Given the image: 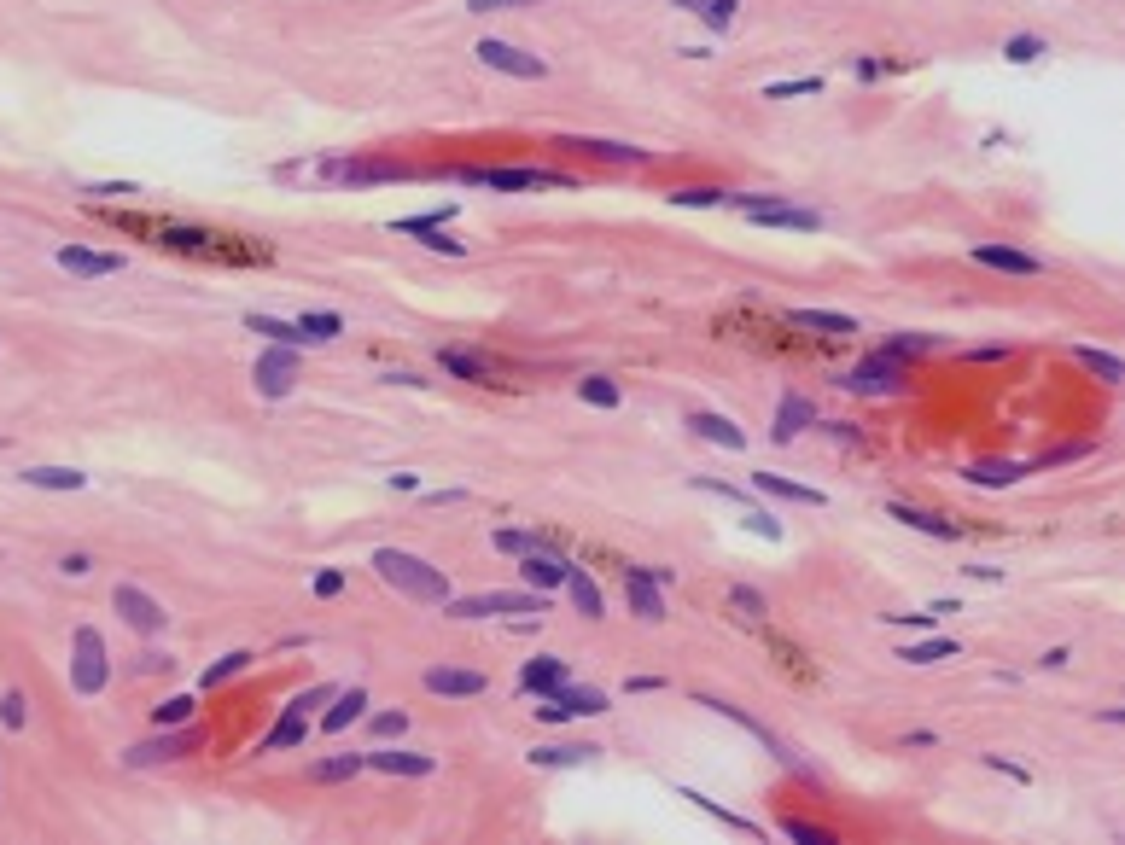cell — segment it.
<instances>
[{"mask_svg": "<svg viewBox=\"0 0 1125 845\" xmlns=\"http://www.w3.org/2000/svg\"><path fill=\"white\" fill-rule=\"evenodd\" d=\"M677 6H688V12H700V6H706V0H677Z\"/></svg>", "mask_w": 1125, "mask_h": 845, "instance_id": "003e7915", "label": "cell"}, {"mask_svg": "<svg viewBox=\"0 0 1125 845\" xmlns=\"http://www.w3.org/2000/svg\"><path fill=\"white\" fill-rule=\"evenodd\" d=\"M1021 473H1032L1026 461H974L962 478H968V484H980V490H1003V484H1015Z\"/></svg>", "mask_w": 1125, "mask_h": 845, "instance_id": "484cf974", "label": "cell"}, {"mask_svg": "<svg viewBox=\"0 0 1125 845\" xmlns=\"http://www.w3.org/2000/svg\"><path fill=\"white\" fill-rule=\"evenodd\" d=\"M560 682H566V659L543 653V659H531V665L519 671V694H554Z\"/></svg>", "mask_w": 1125, "mask_h": 845, "instance_id": "d6986e66", "label": "cell"}, {"mask_svg": "<svg viewBox=\"0 0 1125 845\" xmlns=\"http://www.w3.org/2000/svg\"><path fill=\"white\" fill-rule=\"evenodd\" d=\"M700 706H712V711H717V717H729V723H735V729H747L752 741H758V746H770V752H776V758H793V752H782V741H776V735H770V729H764V723H752V717H747V711H741V706H729V700H706V694H700Z\"/></svg>", "mask_w": 1125, "mask_h": 845, "instance_id": "603a6c76", "label": "cell"}, {"mask_svg": "<svg viewBox=\"0 0 1125 845\" xmlns=\"http://www.w3.org/2000/svg\"><path fill=\"white\" fill-rule=\"evenodd\" d=\"M455 181H467V187H496V193H537V187H548V193H572L578 181L572 175H560V169H537V164H502V169H455Z\"/></svg>", "mask_w": 1125, "mask_h": 845, "instance_id": "3957f363", "label": "cell"}, {"mask_svg": "<svg viewBox=\"0 0 1125 845\" xmlns=\"http://www.w3.org/2000/svg\"><path fill=\"white\" fill-rule=\"evenodd\" d=\"M560 589L572 595V607H578L583 618H601V589L589 583V572H583V566H566V577H560Z\"/></svg>", "mask_w": 1125, "mask_h": 845, "instance_id": "4316f807", "label": "cell"}, {"mask_svg": "<svg viewBox=\"0 0 1125 845\" xmlns=\"http://www.w3.org/2000/svg\"><path fill=\"white\" fill-rule=\"evenodd\" d=\"M892 519L910 525V531H927V537H962V525L939 519V513H921V507H904V502H892Z\"/></svg>", "mask_w": 1125, "mask_h": 845, "instance_id": "4dcf8cb0", "label": "cell"}, {"mask_svg": "<svg viewBox=\"0 0 1125 845\" xmlns=\"http://www.w3.org/2000/svg\"><path fill=\"white\" fill-rule=\"evenodd\" d=\"M490 542H496L502 554H513V560H525V554H543V542L531 537V531H496Z\"/></svg>", "mask_w": 1125, "mask_h": 845, "instance_id": "b9f144b4", "label": "cell"}, {"mask_svg": "<svg viewBox=\"0 0 1125 845\" xmlns=\"http://www.w3.org/2000/svg\"><path fill=\"white\" fill-rule=\"evenodd\" d=\"M723 199H729L723 187H682V193H671L677 210H712V204H723Z\"/></svg>", "mask_w": 1125, "mask_h": 845, "instance_id": "ab89813d", "label": "cell"}, {"mask_svg": "<svg viewBox=\"0 0 1125 845\" xmlns=\"http://www.w3.org/2000/svg\"><path fill=\"white\" fill-rule=\"evenodd\" d=\"M88 193H100V199H135L140 187L135 181H100V187H88Z\"/></svg>", "mask_w": 1125, "mask_h": 845, "instance_id": "680465c9", "label": "cell"}, {"mask_svg": "<svg viewBox=\"0 0 1125 845\" xmlns=\"http://www.w3.org/2000/svg\"><path fill=\"white\" fill-rule=\"evenodd\" d=\"M601 746H583V741H566V746H537L531 752V764L537 770H572V764H589Z\"/></svg>", "mask_w": 1125, "mask_h": 845, "instance_id": "d4e9b609", "label": "cell"}, {"mask_svg": "<svg viewBox=\"0 0 1125 845\" xmlns=\"http://www.w3.org/2000/svg\"><path fill=\"white\" fill-rule=\"evenodd\" d=\"M327 700H333V688L321 682V688H304V694H298V700H292L286 711H304V717H309V711H315V706H327Z\"/></svg>", "mask_w": 1125, "mask_h": 845, "instance_id": "9f6ffc18", "label": "cell"}, {"mask_svg": "<svg viewBox=\"0 0 1125 845\" xmlns=\"http://www.w3.org/2000/svg\"><path fill=\"white\" fill-rule=\"evenodd\" d=\"M881 70H892L887 59H857V76H881Z\"/></svg>", "mask_w": 1125, "mask_h": 845, "instance_id": "03108f58", "label": "cell"}, {"mask_svg": "<svg viewBox=\"0 0 1125 845\" xmlns=\"http://www.w3.org/2000/svg\"><path fill=\"white\" fill-rule=\"evenodd\" d=\"M374 572L385 577V583H397L403 595H414V601H432V607H444L449 601V577L432 572L420 554H403V548H379L374 554Z\"/></svg>", "mask_w": 1125, "mask_h": 845, "instance_id": "7a4b0ae2", "label": "cell"}, {"mask_svg": "<svg viewBox=\"0 0 1125 845\" xmlns=\"http://www.w3.org/2000/svg\"><path fill=\"white\" fill-rule=\"evenodd\" d=\"M787 321H793V327H811V333H822V338H852L857 333L852 315H828V309H787Z\"/></svg>", "mask_w": 1125, "mask_h": 845, "instance_id": "7402d4cb", "label": "cell"}, {"mask_svg": "<svg viewBox=\"0 0 1125 845\" xmlns=\"http://www.w3.org/2000/svg\"><path fill=\"white\" fill-rule=\"evenodd\" d=\"M24 484H35V490H82L88 473H76V467H30Z\"/></svg>", "mask_w": 1125, "mask_h": 845, "instance_id": "836d02e7", "label": "cell"}, {"mask_svg": "<svg viewBox=\"0 0 1125 845\" xmlns=\"http://www.w3.org/2000/svg\"><path fill=\"white\" fill-rule=\"evenodd\" d=\"M688 426H694V432H700L706 443H717V449H735V455L747 449V432H741V426H735L729 414H694Z\"/></svg>", "mask_w": 1125, "mask_h": 845, "instance_id": "44dd1931", "label": "cell"}, {"mask_svg": "<svg viewBox=\"0 0 1125 845\" xmlns=\"http://www.w3.org/2000/svg\"><path fill=\"white\" fill-rule=\"evenodd\" d=\"M560 577H566V560H554V554H525V583H531V589H560Z\"/></svg>", "mask_w": 1125, "mask_h": 845, "instance_id": "e575fe53", "label": "cell"}, {"mask_svg": "<svg viewBox=\"0 0 1125 845\" xmlns=\"http://www.w3.org/2000/svg\"><path fill=\"white\" fill-rule=\"evenodd\" d=\"M624 688H630V694H659V688H665V676H630Z\"/></svg>", "mask_w": 1125, "mask_h": 845, "instance_id": "6125c7cd", "label": "cell"}, {"mask_svg": "<svg viewBox=\"0 0 1125 845\" xmlns=\"http://www.w3.org/2000/svg\"><path fill=\"white\" fill-rule=\"evenodd\" d=\"M560 146H578L589 158H607V164H648L642 146H624V140H560Z\"/></svg>", "mask_w": 1125, "mask_h": 845, "instance_id": "83f0119b", "label": "cell"}, {"mask_svg": "<svg viewBox=\"0 0 1125 845\" xmlns=\"http://www.w3.org/2000/svg\"><path fill=\"white\" fill-rule=\"evenodd\" d=\"M59 572H65V577H82V572H88V554H65V560H59Z\"/></svg>", "mask_w": 1125, "mask_h": 845, "instance_id": "e7e4bbea", "label": "cell"}, {"mask_svg": "<svg viewBox=\"0 0 1125 845\" xmlns=\"http://www.w3.org/2000/svg\"><path fill=\"white\" fill-rule=\"evenodd\" d=\"M735 6H741V0H706V6H700L706 30H712V35H723L729 24H735Z\"/></svg>", "mask_w": 1125, "mask_h": 845, "instance_id": "7dc6e473", "label": "cell"}, {"mask_svg": "<svg viewBox=\"0 0 1125 845\" xmlns=\"http://www.w3.org/2000/svg\"><path fill=\"white\" fill-rule=\"evenodd\" d=\"M974 263H986V269H997V274H1038L1044 269L1038 257H1026L1015 245H974Z\"/></svg>", "mask_w": 1125, "mask_h": 845, "instance_id": "ac0fdd59", "label": "cell"}, {"mask_svg": "<svg viewBox=\"0 0 1125 845\" xmlns=\"http://www.w3.org/2000/svg\"><path fill=\"white\" fill-rule=\"evenodd\" d=\"M111 607L123 612V624H129V630H146V636H152V630H164V607H158L152 595H140L135 583H123V589L111 595Z\"/></svg>", "mask_w": 1125, "mask_h": 845, "instance_id": "4fadbf2b", "label": "cell"}, {"mask_svg": "<svg viewBox=\"0 0 1125 845\" xmlns=\"http://www.w3.org/2000/svg\"><path fill=\"white\" fill-rule=\"evenodd\" d=\"M298 327H304L309 338H339V333H344V321H339V315H327V309H309Z\"/></svg>", "mask_w": 1125, "mask_h": 845, "instance_id": "c3c4849f", "label": "cell"}, {"mask_svg": "<svg viewBox=\"0 0 1125 845\" xmlns=\"http://www.w3.org/2000/svg\"><path fill=\"white\" fill-rule=\"evenodd\" d=\"M682 799H688V805H700V811H706V816H717V822H723V828H735V834H752V840H758V828H752L747 816L723 811V805H717V799H706V793H694V787H682Z\"/></svg>", "mask_w": 1125, "mask_h": 845, "instance_id": "8d00e7d4", "label": "cell"}, {"mask_svg": "<svg viewBox=\"0 0 1125 845\" xmlns=\"http://www.w3.org/2000/svg\"><path fill=\"white\" fill-rule=\"evenodd\" d=\"M694 490H706V496H717V502H735L741 513H752V496L747 490H735V484H723V478H694Z\"/></svg>", "mask_w": 1125, "mask_h": 845, "instance_id": "f6af8a7d", "label": "cell"}, {"mask_svg": "<svg viewBox=\"0 0 1125 845\" xmlns=\"http://www.w3.org/2000/svg\"><path fill=\"white\" fill-rule=\"evenodd\" d=\"M245 327H251V333H263L269 344H292V350H298V344H309V333L298 327V321H274V315H245Z\"/></svg>", "mask_w": 1125, "mask_h": 845, "instance_id": "1f68e13d", "label": "cell"}, {"mask_svg": "<svg viewBox=\"0 0 1125 845\" xmlns=\"http://www.w3.org/2000/svg\"><path fill=\"white\" fill-rule=\"evenodd\" d=\"M356 770H362V758H321V764H315V781H350Z\"/></svg>", "mask_w": 1125, "mask_h": 845, "instance_id": "816d5d0a", "label": "cell"}, {"mask_svg": "<svg viewBox=\"0 0 1125 845\" xmlns=\"http://www.w3.org/2000/svg\"><path fill=\"white\" fill-rule=\"evenodd\" d=\"M105 676H111V665H105V642L94 624H82L76 630V671H70V682H76V694H100Z\"/></svg>", "mask_w": 1125, "mask_h": 845, "instance_id": "9c48e42d", "label": "cell"}, {"mask_svg": "<svg viewBox=\"0 0 1125 845\" xmlns=\"http://www.w3.org/2000/svg\"><path fill=\"white\" fill-rule=\"evenodd\" d=\"M735 210L758 222V228H793V234H817L822 216L805 210V204H782V199H735Z\"/></svg>", "mask_w": 1125, "mask_h": 845, "instance_id": "52a82bcc", "label": "cell"}, {"mask_svg": "<svg viewBox=\"0 0 1125 845\" xmlns=\"http://www.w3.org/2000/svg\"><path fill=\"white\" fill-rule=\"evenodd\" d=\"M473 12H513V6H543V0H467Z\"/></svg>", "mask_w": 1125, "mask_h": 845, "instance_id": "91938a15", "label": "cell"}, {"mask_svg": "<svg viewBox=\"0 0 1125 845\" xmlns=\"http://www.w3.org/2000/svg\"><path fill=\"white\" fill-rule=\"evenodd\" d=\"M444 222H449V210H432V216H397L391 228H397V234H414L426 251H438V257H467V245L449 234Z\"/></svg>", "mask_w": 1125, "mask_h": 845, "instance_id": "30bf717a", "label": "cell"}, {"mask_svg": "<svg viewBox=\"0 0 1125 845\" xmlns=\"http://www.w3.org/2000/svg\"><path fill=\"white\" fill-rule=\"evenodd\" d=\"M304 735H309V717H304V711H286V717H280V723L269 729V741H263V752H280V746H298Z\"/></svg>", "mask_w": 1125, "mask_h": 845, "instance_id": "d590c367", "label": "cell"}, {"mask_svg": "<svg viewBox=\"0 0 1125 845\" xmlns=\"http://www.w3.org/2000/svg\"><path fill=\"white\" fill-rule=\"evenodd\" d=\"M117 228H140V234H164L175 251H199L210 263H269V245H245L228 234H205V228H170V222H146V216H111Z\"/></svg>", "mask_w": 1125, "mask_h": 845, "instance_id": "6da1fadb", "label": "cell"}, {"mask_svg": "<svg viewBox=\"0 0 1125 845\" xmlns=\"http://www.w3.org/2000/svg\"><path fill=\"white\" fill-rule=\"evenodd\" d=\"M624 595H630V612H636V618H648V624L665 618V601H659V583H653L648 566H624Z\"/></svg>", "mask_w": 1125, "mask_h": 845, "instance_id": "5bb4252c", "label": "cell"}, {"mask_svg": "<svg viewBox=\"0 0 1125 845\" xmlns=\"http://www.w3.org/2000/svg\"><path fill=\"white\" fill-rule=\"evenodd\" d=\"M1073 362H1079L1085 373H1096L1102 385H1120V379H1125V362H1120V356H1108V350H1091V344H1073Z\"/></svg>", "mask_w": 1125, "mask_h": 845, "instance_id": "f546056e", "label": "cell"}, {"mask_svg": "<svg viewBox=\"0 0 1125 845\" xmlns=\"http://www.w3.org/2000/svg\"><path fill=\"white\" fill-rule=\"evenodd\" d=\"M478 59L490 70H502V76H519V82H543L548 76V59H537V53H519V47H508V41H478L473 47Z\"/></svg>", "mask_w": 1125, "mask_h": 845, "instance_id": "8fae6325", "label": "cell"}, {"mask_svg": "<svg viewBox=\"0 0 1125 845\" xmlns=\"http://www.w3.org/2000/svg\"><path fill=\"white\" fill-rule=\"evenodd\" d=\"M898 659H910V665H939V659H956V642H951V636H933V642L904 647Z\"/></svg>", "mask_w": 1125, "mask_h": 845, "instance_id": "f35d334b", "label": "cell"}, {"mask_svg": "<svg viewBox=\"0 0 1125 845\" xmlns=\"http://www.w3.org/2000/svg\"><path fill=\"white\" fill-rule=\"evenodd\" d=\"M613 700L601 694V688H578V682H560L554 694H543V706H537V717L543 723H572V717H595V711H607Z\"/></svg>", "mask_w": 1125, "mask_h": 845, "instance_id": "ba28073f", "label": "cell"}, {"mask_svg": "<svg viewBox=\"0 0 1125 845\" xmlns=\"http://www.w3.org/2000/svg\"><path fill=\"white\" fill-rule=\"evenodd\" d=\"M321 181H333V187H379V181H409V164H391V158H321Z\"/></svg>", "mask_w": 1125, "mask_h": 845, "instance_id": "5b68a950", "label": "cell"}, {"mask_svg": "<svg viewBox=\"0 0 1125 845\" xmlns=\"http://www.w3.org/2000/svg\"><path fill=\"white\" fill-rule=\"evenodd\" d=\"M59 269L76 274V280H100V274L123 269V257H117V251H82V245H65V251H59Z\"/></svg>", "mask_w": 1125, "mask_h": 845, "instance_id": "9a60e30c", "label": "cell"}, {"mask_svg": "<svg viewBox=\"0 0 1125 845\" xmlns=\"http://www.w3.org/2000/svg\"><path fill=\"white\" fill-rule=\"evenodd\" d=\"M799 94H822V76H799V82H770L764 100H799Z\"/></svg>", "mask_w": 1125, "mask_h": 845, "instance_id": "bcb514c9", "label": "cell"}, {"mask_svg": "<svg viewBox=\"0 0 1125 845\" xmlns=\"http://www.w3.org/2000/svg\"><path fill=\"white\" fill-rule=\"evenodd\" d=\"M339 589H344L339 572H315V595H339Z\"/></svg>", "mask_w": 1125, "mask_h": 845, "instance_id": "be15d7a7", "label": "cell"}, {"mask_svg": "<svg viewBox=\"0 0 1125 845\" xmlns=\"http://www.w3.org/2000/svg\"><path fill=\"white\" fill-rule=\"evenodd\" d=\"M362 764H368V770H385V776H432V770H438V758H432V752H397V746L368 752Z\"/></svg>", "mask_w": 1125, "mask_h": 845, "instance_id": "2e32d148", "label": "cell"}, {"mask_svg": "<svg viewBox=\"0 0 1125 845\" xmlns=\"http://www.w3.org/2000/svg\"><path fill=\"white\" fill-rule=\"evenodd\" d=\"M752 490L782 496V502H799V507H822V502H828L822 490H811V484H793V478H782V473H752Z\"/></svg>", "mask_w": 1125, "mask_h": 845, "instance_id": "ffe728a7", "label": "cell"}, {"mask_svg": "<svg viewBox=\"0 0 1125 845\" xmlns=\"http://www.w3.org/2000/svg\"><path fill=\"white\" fill-rule=\"evenodd\" d=\"M193 746H199V729H181V735H164V741H152V746H135L129 764H164V758H181Z\"/></svg>", "mask_w": 1125, "mask_h": 845, "instance_id": "cb8c5ba5", "label": "cell"}, {"mask_svg": "<svg viewBox=\"0 0 1125 845\" xmlns=\"http://www.w3.org/2000/svg\"><path fill=\"white\" fill-rule=\"evenodd\" d=\"M1038 53H1044V41H1038V35H1015V41L1003 47V59H1009V65H1032Z\"/></svg>", "mask_w": 1125, "mask_h": 845, "instance_id": "f5cc1de1", "label": "cell"}, {"mask_svg": "<svg viewBox=\"0 0 1125 845\" xmlns=\"http://www.w3.org/2000/svg\"><path fill=\"white\" fill-rule=\"evenodd\" d=\"M24 706H30L24 694H6V700H0V723H6V729H18V723H24Z\"/></svg>", "mask_w": 1125, "mask_h": 845, "instance_id": "6f0895ef", "label": "cell"}, {"mask_svg": "<svg viewBox=\"0 0 1125 845\" xmlns=\"http://www.w3.org/2000/svg\"><path fill=\"white\" fill-rule=\"evenodd\" d=\"M403 729H409V717H403V711H374V735H385V741H397Z\"/></svg>", "mask_w": 1125, "mask_h": 845, "instance_id": "db71d44e", "label": "cell"}, {"mask_svg": "<svg viewBox=\"0 0 1125 845\" xmlns=\"http://www.w3.org/2000/svg\"><path fill=\"white\" fill-rule=\"evenodd\" d=\"M729 607H741V618H752V624H758V618H764V595H758V589H747V583H735V589H729Z\"/></svg>", "mask_w": 1125, "mask_h": 845, "instance_id": "f907efd6", "label": "cell"}, {"mask_svg": "<svg viewBox=\"0 0 1125 845\" xmlns=\"http://www.w3.org/2000/svg\"><path fill=\"white\" fill-rule=\"evenodd\" d=\"M426 688H432V694H444V700H473V694H484V671L432 665V671H426Z\"/></svg>", "mask_w": 1125, "mask_h": 845, "instance_id": "e0dca14e", "label": "cell"}, {"mask_svg": "<svg viewBox=\"0 0 1125 845\" xmlns=\"http://www.w3.org/2000/svg\"><path fill=\"white\" fill-rule=\"evenodd\" d=\"M1003 356H1009L1003 344H974V350H968V362H1003Z\"/></svg>", "mask_w": 1125, "mask_h": 845, "instance_id": "94428289", "label": "cell"}, {"mask_svg": "<svg viewBox=\"0 0 1125 845\" xmlns=\"http://www.w3.org/2000/svg\"><path fill=\"white\" fill-rule=\"evenodd\" d=\"M449 618H496V612H548V589H490V595H449Z\"/></svg>", "mask_w": 1125, "mask_h": 845, "instance_id": "277c9868", "label": "cell"}, {"mask_svg": "<svg viewBox=\"0 0 1125 845\" xmlns=\"http://www.w3.org/2000/svg\"><path fill=\"white\" fill-rule=\"evenodd\" d=\"M811 426V403L805 397H782V408H776V443H793V432H805Z\"/></svg>", "mask_w": 1125, "mask_h": 845, "instance_id": "d6a6232c", "label": "cell"}, {"mask_svg": "<svg viewBox=\"0 0 1125 845\" xmlns=\"http://www.w3.org/2000/svg\"><path fill=\"white\" fill-rule=\"evenodd\" d=\"M927 350H939V338L933 333H898L887 344V356H898V362H904V356H927Z\"/></svg>", "mask_w": 1125, "mask_h": 845, "instance_id": "60d3db41", "label": "cell"}, {"mask_svg": "<svg viewBox=\"0 0 1125 845\" xmlns=\"http://www.w3.org/2000/svg\"><path fill=\"white\" fill-rule=\"evenodd\" d=\"M239 665H245V653H222V659H216V665L205 671V688H216V682H228V676H234Z\"/></svg>", "mask_w": 1125, "mask_h": 845, "instance_id": "11a10c76", "label": "cell"}, {"mask_svg": "<svg viewBox=\"0 0 1125 845\" xmlns=\"http://www.w3.org/2000/svg\"><path fill=\"white\" fill-rule=\"evenodd\" d=\"M782 834H787V840H799V845H834V834H828V828H817V822H799V816H793V822H782Z\"/></svg>", "mask_w": 1125, "mask_h": 845, "instance_id": "681fc988", "label": "cell"}, {"mask_svg": "<svg viewBox=\"0 0 1125 845\" xmlns=\"http://www.w3.org/2000/svg\"><path fill=\"white\" fill-rule=\"evenodd\" d=\"M438 362H444L449 373H461V379H478V373H490V362H484V356H473V350H444Z\"/></svg>", "mask_w": 1125, "mask_h": 845, "instance_id": "ee69618b", "label": "cell"}, {"mask_svg": "<svg viewBox=\"0 0 1125 845\" xmlns=\"http://www.w3.org/2000/svg\"><path fill=\"white\" fill-rule=\"evenodd\" d=\"M292 385H298V356H292V344L263 350V362H257V391H263V397H286Z\"/></svg>", "mask_w": 1125, "mask_h": 845, "instance_id": "7c38bea8", "label": "cell"}, {"mask_svg": "<svg viewBox=\"0 0 1125 845\" xmlns=\"http://www.w3.org/2000/svg\"><path fill=\"white\" fill-rule=\"evenodd\" d=\"M846 391H857V397H892V391H904V362L898 356H887V350H875V356H863L846 379H840Z\"/></svg>", "mask_w": 1125, "mask_h": 845, "instance_id": "8992f818", "label": "cell"}, {"mask_svg": "<svg viewBox=\"0 0 1125 845\" xmlns=\"http://www.w3.org/2000/svg\"><path fill=\"white\" fill-rule=\"evenodd\" d=\"M193 711H199V700H193V694H170V700L158 706V723H164V729H181Z\"/></svg>", "mask_w": 1125, "mask_h": 845, "instance_id": "7bdbcfd3", "label": "cell"}, {"mask_svg": "<svg viewBox=\"0 0 1125 845\" xmlns=\"http://www.w3.org/2000/svg\"><path fill=\"white\" fill-rule=\"evenodd\" d=\"M362 711H368V694H362V688H344V694H333V700H327V735L350 729Z\"/></svg>", "mask_w": 1125, "mask_h": 845, "instance_id": "f1b7e54d", "label": "cell"}, {"mask_svg": "<svg viewBox=\"0 0 1125 845\" xmlns=\"http://www.w3.org/2000/svg\"><path fill=\"white\" fill-rule=\"evenodd\" d=\"M578 397L589 408H618V385L607 379V373H583V379H578Z\"/></svg>", "mask_w": 1125, "mask_h": 845, "instance_id": "74e56055", "label": "cell"}]
</instances>
